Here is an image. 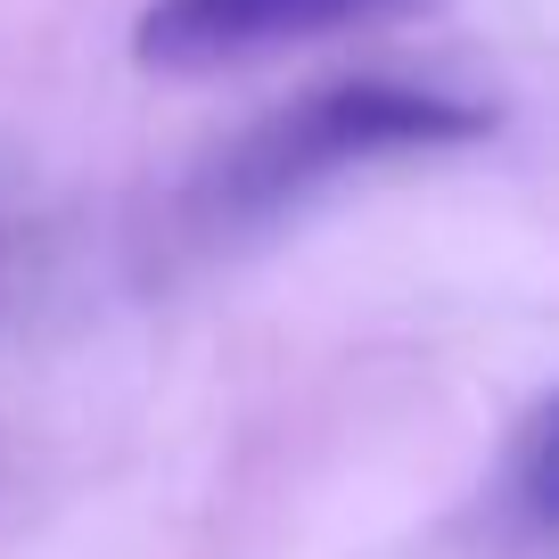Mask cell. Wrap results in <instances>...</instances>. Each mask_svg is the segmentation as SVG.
I'll return each instance as SVG.
<instances>
[{
  "instance_id": "obj_1",
  "label": "cell",
  "mask_w": 559,
  "mask_h": 559,
  "mask_svg": "<svg viewBox=\"0 0 559 559\" xmlns=\"http://www.w3.org/2000/svg\"><path fill=\"white\" fill-rule=\"evenodd\" d=\"M502 132V107L461 99L437 83H403V74H362V83H321L297 107L263 116L247 140H230L214 174L198 181V214L214 223H255L321 181L354 174L379 157H419V148H469Z\"/></svg>"
},
{
  "instance_id": "obj_2",
  "label": "cell",
  "mask_w": 559,
  "mask_h": 559,
  "mask_svg": "<svg viewBox=\"0 0 559 559\" xmlns=\"http://www.w3.org/2000/svg\"><path fill=\"white\" fill-rule=\"evenodd\" d=\"M395 0H148L132 17V58L148 74H223L247 58L346 34Z\"/></svg>"
},
{
  "instance_id": "obj_3",
  "label": "cell",
  "mask_w": 559,
  "mask_h": 559,
  "mask_svg": "<svg viewBox=\"0 0 559 559\" xmlns=\"http://www.w3.org/2000/svg\"><path fill=\"white\" fill-rule=\"evenodd\" d=\"M502 486H510V502H519V526L543 543L551 535V403H535V412L519 419L510 461H502Z\"/></svg>"
}]
</instances>
